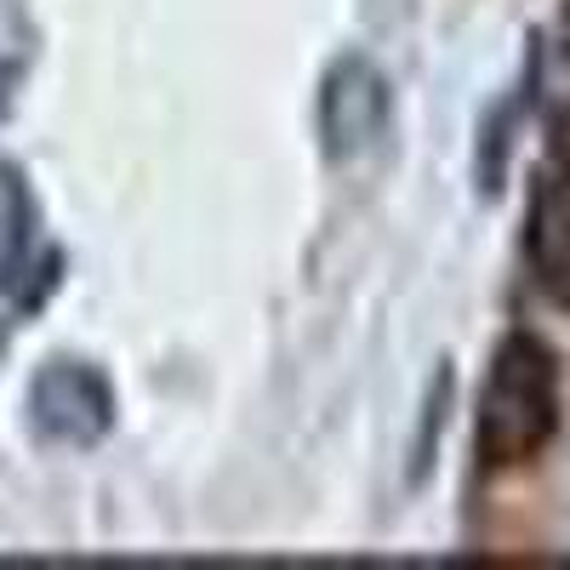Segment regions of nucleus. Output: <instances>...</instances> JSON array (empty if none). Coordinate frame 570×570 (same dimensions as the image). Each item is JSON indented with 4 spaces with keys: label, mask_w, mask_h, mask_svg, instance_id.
<instances>
[{
    "label": "nucleus",
    "mask_w": 570,
    "mask_h": 570,
    "mask_svg": "<svg viewBox=\"0 0 570 570\" xmlns=\"http://www.w3.org/2000/svg\"><path fill=\"white\" fill-rule=\"evenodd\" d=\"M58 285V252L40 234V206L18 166H0V303L35 314Z\"/></svg>",
    "instance_id": "nucleus-3"
},
{
    "label": "nucleus",
    "mask_w": 570,
    "mask_h": 570,
    "mask_svg": "<svg viewBox=\"0 0 570 570\" xmlns=\"http://www.w3.org/2000/svg\"><path fill=\"white\" fill-rule=\"evenodd\" d=\"M553 428H559V360L537 337L513 331L491 360L473 445L491 468H513V462H531L553 440Z\"/></svg>",
    "instance_id": "nucleus-1"
},
{
    "label": "nucleus",
    "mask_w": 570,
    "mask_h": 570,
    "mask_svg": "<svg viewBox=\"0 0 570 570\" xmlns=\"http://www.w3.org/2000/svg\"><path fill=\"white\" fill-rule=\"evenodd\" d=\"M389 80L371 58H337L320 80V142L331 160H354L365 155L376 137L389 131Z\"/></svg>",
    "instance_id": "nucleus-4"
},
{
    "label": "nucleus",
    "mask_w": 570,
    "mask_h": 570,
    "mask_svg": "<svg viewBox=\"0 0 570 570\" xmlns=\"http://www.w3.org/2000/svg\"><path fill=\"white\" fill-rule=\"evenodd\" d=\"M525 252L537 274L570 285V166L548 171L531 195V223H525Z\"/></svg>",
    "instance_id": "nucleus-5"
},
{
    "label": "nucleus",
    "mask_w": 570,
    "mask_h": 570,
    "mask_svg": "<svg viewBox=\"0 0 570 570\" xmlns=\"http://www.w3.org/2000/svg\"><path fill=\"white\" fill-rule=\"evenodd\" d=\"M29 422L52 445H98L115 428V389L86 360H46L29 383Z\"/></svg>",
    "instance_id": "nucleus-2"
},
{
    "label": "nucleus",
    "mask_w": 570,
    "mask_h": 570,
    "mask_svg": "<svg viewBox=\"0 0 570 570\" xmlns=\"http://www.w3.org/2000/svg\"><path fill=\"white\" fill-rule=\"evenodd\" d=\"M12 91H18V63L0 52V120L12 115Z\"/></svg>",
    "instance_id": "nucleus-6"
}]
</instances>
